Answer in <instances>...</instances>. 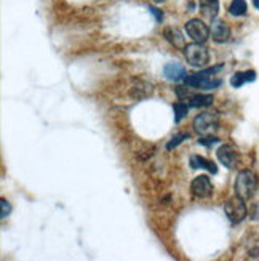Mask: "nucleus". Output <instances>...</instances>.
Masks as SVG:
<instances>
[{
    "instance_id": "4468645a",
    "label": "nucleus",
    "mask_w": 259,
    "mask_h": 261,
    "mask_svg": "<svg viewBox=\"0 0 259 261\" xmlns=\"http://www.w3.org/2000/svg\"><path fill=\"white\" fill-rule=\"evenodd\" d=\"M190 165H192V168H205L210 173H218V167L211 161H207L205 157H200V155L190 157Z\"/></svg>"
},
{
    "instance_id": "5701e85b",
    "label": "nucleus",
    "mask_w": 259,
    "mask_h": 261,
    "mask_svg": "<svg viewBox=\"0 0 259 261\" xmlns=\"http://www.w3.org/2000/svg\"><path fill=\"white\" fill-rule=\"evenodd\" d=\"M155 2H165V0H155Z\"/></svg>"
},
{
    "instance_id": "7ed1b4c3",
    "label": "nucleus",
    "mask_w": 259,
    "mask_h": 261,
    "mask_svg": "<svg viewBox=\"0 0 259 261\" xmlns=\"http://www.w3.org/2000/svg\"><path fill=\"white\" fill-rule=\"evenodd\" d=\"M184 56L190 66L194 67H204L210 63V51L202 43L194 42L184 47Z\"/></svg>"
},
{
    "instance_id": "423d86ee",
    "label": "nucleus",
    "mask_w": 259,
    "mask_h": 261,
    "mask_svg": "<svg viewBox=\"0 0 259 261\" xmlns=\"http://www.w3.org/2000/svg\"><path fill=\"white\" fill-rule=\"evenodd\" d=\"M186 32L190 39H192L194 42H198V43L207 42L210 37V28L205 24L204 21L195 19V18L186 22Z\"/></svg>"
},
{
    "instance_id": "2eb2a0df",
    "label": "nucleus",
    "mask_w": 259,
    "mask_h": 261,
    "mask_svg": "<svg viewBox=\"0 0 259 261\" xmlns=\"http://www.w3.org/2000/svg\"><path fill=\"white\" fill-rule=\"evenodd\" d=\"M165 37L166 40L170 42L171 45H175L176 48H184L186 45H184V37H183V34L179 32L178 29L175 28H168L165 29Z\"/></svg>"
},
{
    "instance_id": "aec40b11",
    "label": "nucleus",
    "mask_w": 259,
    "mask_h": 261,
    "mask_svg": "<svg viewBox=\"0 0 259 261\" xmlns=\"http://www.w3.org/2000/svg\"><path fill=\"white\" fill-rule=\"evenodd\" d=\"M149 11H151V13L155 16L157 22H162V19H163V15L160 13V10H157L155 7H149Z\"/></svg>"
},
{
    "instance_id": "0eeeda50",
    "label": "nucleus",
    "mask_w": 259,
    "mask_h": 261,
    "mask_svg": "<svg viewBox=\"0 0 259 261\" xmlns=\"http://www.w3.org/2000/svg\"><path fill=\"white\" fill-rule=\"evenodd\" d=\"M190 191H192V194L198 199H208L213 194L211 179L207 175H200L194 178L192 185H190Z\"/></svg>"
},
{
    "instance_id": "f3484780",
    "label": "nucleus",
    "mask_w": 259,
    "mask_h": 261,
    "mask_svg": "<svg viewBox=\"0 0 259 261\" xmlns=\"http://www.w3.org/2000/svg\"><path fill=\"white\" fill-rule=\"evenodd\" d=\"M189 108H190V106H189V105H184V103H176V105L173 106V109H175V122H176V123H179L183 117L187 116Z\"/></svg>"
},
{
    "instance_id": "6ab92c4d",
    "label": "nucleus",
    "mask_w": 259,
    "mask_h": 261,
    "mask_svg": "<svg viewBox=\"0 0 259 261\" xmlns=\"http://www.w3.org/2000/svg\"><path fill=\"white\" fill-rule=\"evenodd\" d=\"M2 218H7L8 213H10V203L7 202V199H2Z\"/></svg>"
},
{
    "instance_id": "9d476101",
    "label": "nucleus",
    "mask_w": 259,
    "mask_h": 261,
    "mask_svg": "<svg viewBox=\"0 0 259 261\" xmlns=\"http://www.w3.org/2000/svg\"><path fill=\"white\" fill-rule=\"evenodd\" d=\"M202 15L208 19H215L219 11V0H198Z\"/></svg>"
},
{
    "instance_id": "1a4fd4ad",
    "label": "nucleus",
    "mask_w": 259,
    "mask_h": 261,
    "mask_svg": "<svg viewBox=\"0 0 259 261\" xmlns=\"http://www.w3.org/2000/svg\"><path fill=\"white\" fill-rule=\"evenodd\" d=\"M216 155H218V159H219V162H221L224 167H227V168H234L235 164H237V161H239V154H237V151H235L234 147L229 146V144H222V146L219 147V149H218Z\"/></svg>"
},
{
    "instance_id": "412c9836",
    "label": "nucleus",
    "mask_w": 259,
    "mask_h": 261,
    "mask_svg": "<svg viewBox=\"0 0 259 261\" xmlns=\"http://www.w3.org/2000/svg\"><path fill=\"white\" fill-rule=\"evenodd\" d=\"M219 140L218 138H213V136H210V138H202V140H198V143L200 144H205V146H211V144H215V143H218Z\"/></svg>"
},
{
    "instance_id": "dca6fc26",
    "label": "nucleus",
    "mask_w": 259,
    "mask_h": 261,
    "mask_svg": "<svg viewBox=\"0 0 259 261\" xmlns=\"http://www.w3.org/2000/svg\"><path fill=\"white\" fill-rule=\"evenodd\" d=\"M246 10H248V7H246L245 0H232V4L229 5V13L232 16H243Z\"/></svg>"
},
{
    "instance_id": "39448f33",
    "label": "nucleus",
    "mask_w": 259,
    "mask_h": 261,
    "mask_svg": "<svg viewBox=\"0 0 259 261\" xmlns=\"http://www.w3.org/2000/svg\"><path fill=\"white\" fill-rule=\"evenodd\" d=\"M194 128L200 135H211L219 128V117L215 112H202L194 119Z\"/></svg>"
},
{
    "instance_id": "6e6552de",
    "label": "nucleus",
    "mask_w": 259,
    "mask_h": 261,
    "mask_svg": "<svg viewBox=\"0 0 259 261\" xmlns=\"http://www.w3.org/2000/svg\"><path fill=\"white\" fill-rule=\"evenodd\" d=\"M210 37L218 43H224L231 39V28L221 19H213L210 28Z\"/></svg>"
},
{
    "instance_id": "f257e3e1",
    "label": "nucleus",
    "mask_w": 259,
    "mask_h": 261,
    "mask_svg": "<svg viewBox=\"0 0 259 261\" xmlns=\"http://www.w3.org/2000/svg\"><path fill=\"white\" fill-rule=\"evenodd\" d=\"M222 69V64L216 66V67H208L205 71H200L197 74H189L184 77V82L189 87H194V88H204V90H213V88H218L222 82L219 79H213L218 71Z\"/></svg>"
},
{
    "instance_id": "20e7f679",
    "label": "nucleus",
    "mask_w": 259,
    "mask_h": 261,
    "mask_svg": "<svg viewBox=\"0 0 259 261\" xmlns=\"http://www.w3.org/2000/svg\"><path fill=\"white\" fill-rule=\"evenodd\" d=\"M224 212H226V217L232 224H239L245 220L246 217V205H245V199L235 196L231 197L226 203H224Z\"/></svg>"
},
{
    "instance_id": "f8f14e48",
    "label": "nucleus",
    "mask_w": 259,
    "mask_h": 261,
    "mask_svg": "<svg viewBox=\"0 0 259 261\" xmlns=\"http://www.w3.org/2000/svg\"><path fill=\"white\" fill-rule=\"evenodd\" d=\"M256 81V72L254 71H245V72H235L231 77V85L234 88H240L242 85Z\"/></svg>"
},
{
    "instance_id": "9b49d317",
    "label": "nucleus",
    "mask_w": 259,
    "mask_h": 261,
    "mask_svg": "<svg viewBox=\"0 0 259 261\" xmlns=\"http://www.w3.org/2000/svg\"><path fill=\"white\" fill-rule=\"evenodd\" d=\"M163 72H165L166 79H170V81H175V82L183 81V79L187 75L184 67H183L181 64H178V63H168V64L165 66Z\"/></svg>"
},
{
    "instance_id": "4be33fe9",
    "label": "nucleus",
    "mask_w": 259,
    "mask_h": 261,
    "mask_svg": "<svg viewBox=\"0 0 259 261\" xmlns=\"http://www.w3.org/2000/svg\"><path fill=\"white\" fill-rule=\"evenodd\" d=\"M253 5L259 10V0H253Z\"/></svg>"
},
{
    "instance_id": "f03ea898",
    "label": "nucleus",
    "mask_w": 259,
    "mask_h": 261,
    "mask_svg": "<svg viewBox=\"0 0 259 261\" xmlns=\"http://www.w3.org/2000/svg\"><path fill=\"white\" fill-rule=\"evenodd\" d=\"M234 189H235V196H239L245 200L251 199L257 189L256 175L251 172V170H242V172L237 175V179H235Z\"/></svg>"
},
{
    "instance_id": "a211bd4d",
    "label": "nucleus",
    "mask_w": 259,
    "mask_h": 261,
    "mask_svg": "<svg viewBox=\"0 0 259 261\" xmlns=\"http://www.w3.org/2000/svg\"><path fill=\"white\" fill-rule=\"evenodd\" d=\"M186 138H189V133H181V135H176V136H173V140L168 143V146H166V149L170 151V149H173V147H176L179 143H183Z\"/></svg>"
},
{
    "instance_id": "ddd939ff",
    "label": "nucleus",
    "mask_w": 259,
    "mask_h": 261,
    "mask_svg": "<svg viewBox=\"0 0 259 261\" xmlns=\"http://www.w3.org/2000/svg\"><path fill=\"white\" fill-rule=\"evenodd\" d=\"M187 98H189L187 105L190 108H207V106L213 105V101H215L213 95H189Z\"/></svg>"
}]
</instances>
